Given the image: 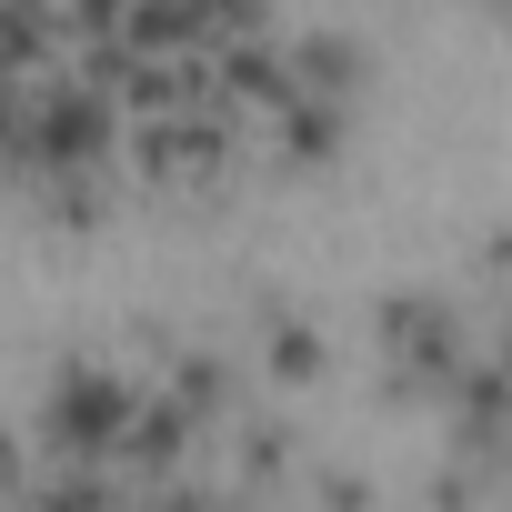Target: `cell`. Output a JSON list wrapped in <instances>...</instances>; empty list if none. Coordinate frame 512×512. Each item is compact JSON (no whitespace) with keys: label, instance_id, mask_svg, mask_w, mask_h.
<instances>
[{"label":"cell","instance_id":"obj_1","mask_svg":"<svg viewBox=\"0 0 512 512\" xmlns=\"http://www.w3.org/2000/svg\"><path fill=\"white\" fill-rule=\"evenodd\" d=\"M382 332H392V352H412L422 372H452V362H462V332H452V312H442V302H392V312H382Z\"/></svg>","mask_w":512,"mask_h":512}]
</instances>
